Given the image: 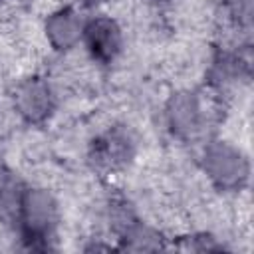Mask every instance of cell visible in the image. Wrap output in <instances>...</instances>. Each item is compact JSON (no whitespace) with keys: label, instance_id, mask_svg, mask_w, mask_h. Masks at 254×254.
I'll list each match as a JSON object with an SVG mask.
<instances>
[{"label":"cell","instance_id":"cell-7","mask_svg":"<svg viewBox=\"0 0 254 254\" xmlns=\"http://www.w3.org/2000/svg\"><path fill=\"white\" fill-rule=\"evenodd\" d=\"M85 18L73 6H60L52 10L42 24L48 46L58 54H67L81 44Z\"/></svg>","mask_w":254,"mask_h":254},{"label":"cell","instance_id":"cell-9","mask_svg":"<svg viewBox=\"0 0 254 254\" xmlns=\"http://www.w3.org/2000/svg\"><path fill=\"white\" fill-rule=\"evenodd\" d=\"M161 232H157L153 226L141 222L139 218L133 220L119 236H117V248L119 250H131V252H153L165 248Z\"/></svg>","mask_w":254,"mask_h":254},{"label":"cell","instance_id":"cell-6","mask_svg":"<svg viewBox=\"0 0 254 254\" xmlns=\"http://www.w3.org/2000/svg\"><path fill=\"white\" fill-rule=\"evenodd\" d=\"M87 157L95 171L117 173L133 161L135 139L127 129H123L119 125L107 127L105 131L97 133L91 139Z\"/></svg>","mask_w":254,"mask_h":254},{"label":"cell","instance_id":"cell-1","mask_svg":"<svg viewBox=\"0 0 254 254\" xmlns=\"http://www.w3.org/2000/svg\"><path fill=\"white\" fill-rule=\"evenodd\" d=\"M14 224L28 248L46 250L60 224V202L54 192L46 187L24 185Z\"/></svg>","mask_w":254,"mask_h":254},{"label":"cell","instance_id":"cell-4","mask_svg":"<svg viewBox=\"0 0 254 254\" xmlns=\"http://www.w3.org/2000/svg\"><path fill=\"white\" fill-rule=\"evenodd\" d=\"M12 105L24 123L42 125L56 111V89L44 75H26L12 89Z\"/></svg>","mask_w":254,"mask_h":254},{"label":"cell","instance_id":"cell-15","mask_svg":"<svg viewBox=\"0 0 254 254\" xmlns=\"http://www.w3.org/2000/svg\"><path fill=\"white\" fill-rule=\"evenodd\" d=\"M0 2H2V0H0Z\"/></svg>","mask_w":254,"mask_h":254},{"label":"cell","instance_id":"cell-5","mask_svg":"<svg viewBox=\"0 0 254 254\" xmlns=\"http://www.w3.org/2000/svg\"><path fill=\"white\" fill-rule=\"evenodd\" d=\"M81 46L85 48L93 64L111 65L117 62L125 46L123 28L113 16L107 14L91 16L83 24Z\"/></svg>","mask_w":254,"mask_h":254},{"label":"cell","instance_id":"cell-8","mask_svg":"<svg viewBox=\"0 0 254 254\" xmlns=\"http://www.w3.org/2000/svg\"><path fill=\"white\" fill-rule=\"evenodd\" d=\"M252 58L248 46H232V48H218L212 56L208 79L210 87L216 93H222L226 87L246 81L250 77Z\"/></svg>","mask_w":254,"mask_h":254},{"label":"cell","instance_id":"cell-14","mask_svg":"<svg viewBox=\"0 0 254 254\" xmlns=\"http://www.w3.org/2000/svg\"><path fill=\"white\" fill-rule=\"evenodd\" d=\"M85 4H97V2H101V0H83Z\"/></svg>","mask_w":254,"mask_h":254},{"label":"cell","instance_id":"cell-13","mask_svg":"<svg viewBox=\"0 0 254 254\" xmlns=\"http://www.w3.org/2000/svg\"><path fill=\"white\" fill-rule=\"evenodd\" d=\"M151 2H155V4H171L175 0H151Z\"/></svg>","mask_w":254,"mask_h":254},{"label":"cell","instance_id":"cell-12","mask_svg":"<svg viewBox=\"0 0 254 254\" xmlns=\"http://www.w3.org/2000/svg\"><path fill=\"white\" fill-rule=\"evenodd\" d=\"M8 179H10V173H8V169H6V165H4V161H2V157H0V189L6 185Z\"/></svg>","mask_w":254,"mask_h":254},{"label":"cell","instance_id":"cell-11","mask_svg":"<svg viewBox=\"0 0 254 254\" xmlns=\"http://www.w3.org/2000/svg\"><path fill=\"white\" fill-rule=\"evenodd\" d=\"M183 240L187 242L183 248L194 250V252H218V250H224V244L218 242V238L208 234V232H196V234L187 236Z\"/></svg>","mask_w":254,"mask_h":254},{"label":"cell","instance_id":"cell-2","mask_svg":"<svg viewBox=\"0 0 254 254\" xmlns=\"http://www.w3.org/2000/svg\"><path fill=\"white\" fill-rule=\"evenodd\" d=\"M200 169L216 190L240 192L250 181L248 155L222 139H212L202 147Z\"/></svg>","mask_w":254,"mask_h":254},{"label":"cell","instance_id":"cell-3","mask_svg":"<svg viewBox=\"0 0 254 254\" xmlns=\"http://www.w3.org/2000/svg\"><path fill=\"white\" fill-rule=\"evenodd\" d=\"M163 115L169 133L179 141H194L200 137L210 119L202 95L190 89L173 91L165 101Z\"/></svg>","mask_w":254,"mask_h":254},{"label":"cell","instance_id":"cell-10","mask_svg":"<svg viewBox=\"0 0 254 254\" xmlns=\"http://www.w3.org/2000/svg\"><path fill=\"white\" fill-rule=\"evenodd\" d=\"M222 16L232 30L248 34L252 30V0H222Z\"/></svg>","mask_w":254,"mask_h":254}]
</instances>
